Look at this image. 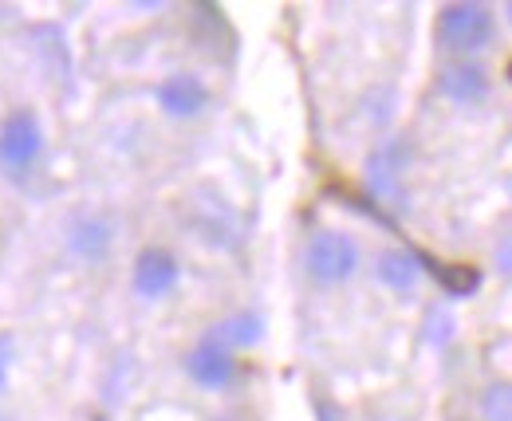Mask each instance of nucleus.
<instances>
[{"label": "nucleus", "instance_id": "obj_7", "mask_svg": "<svg viewBox=\"0 0 512 421\" xmlns=\"http://www.w3.org/2000/svg\"><path fill=\"white\" fill-rule=\"evenodd\" d=\"M154 99H158L162 115H170V119H197V115H205L213 95L197 71H174L154 87Z\"/></svg>", "mask_w": 512, "mask_h": 421}, {"label": "nucleus", "instance_id": "obj_10", "mask_svg": "<svg viewBox=\"0 0 512 421\" xmlns=\"http://www.w3.org/2000/svg\"><path fill=\"white\" fill-rule=\"evenodd\" d=\"M375 280L383 288H390V292H398V296H410L418 288V280H422L418 252H410V248H383L375 256Z\"/></svg>", "mask_w": 512, "mask_h": 421}, {"label": "nucleus", "instance_id": "obj_18", "mask_svg": "<svg viewBox=\"0 0 512 421\" xmlns=\"http://www.w3.org/2000/svg\"><path fill=\"white\" fill-rule=\"evenodd\" d=\"M505 79H509V87H512V60H509V67H505Z\"/></svg>", "mask_w": 512, "mask_h": 421}, {"label": "nucleus", "instance_id": "obj_16", "mask_svg": "<svg viewBox=\"0 0 512 421\" xmlns=\"http://www.w3.org/2000/svg\"><path fill=\"white\" fill-rule=\"evenodd\" d=\"M12 359H16V343H12V335H0V394H4V386H8Z\"/></svg>", "mask_w": 512, "mask_h": 421}, {"label": "nucleus", "instance_id": "obj_14", "mask_svg": "<svg viewBox=\"0 0 512 421\" xmlns=\"http://www.w3.org/2000/svg\"><path fill=\"white\" fill-rule=\"evenodd\" d=\"M422 327H426V343L430 347H438V351L449 347V339H453V315H449L446 307H430Z\"/></svg>", "mask_w": 512, "mask_h": 421}, {"label": "nucleus", "instance_id": "obj_6", "mask_svg": "<svg viewBox=\"0 0 512 421\" xmlns=\"http://www.w3.org/2000/svg\"><path fill=\"white\" fill-rule=\"evenodd\" d=\"M182 280V264L170 248H142L138 260H134V272H130V284H134V296L142 300H162L178 288Z\"/></svg>", "mask_w": 512, "mask_h": 421}, {"label": "nucleus", "instance_id": "obj_8", "mask_svg": "<svg viewBox=\"0 0 512 421\" xmlns=\"http://www.w3.org/2000/svg\"><path fill=\"white\" fill-rule=\"evenodd\" d=\"M186 374H190L193 386H201V390H225L237 378V355L217 347V343H209L201 335V343L186 355Z\"/></svg>", "mask_w": 512, "mask_h": 421}, {"label": "nucleus", "instance_id": "obj_12", "mask_svg": "<svg viewBox=\"0 0 512 421\" xmlns=\"http://www.w3.org/2000/svg\"><path fill=\"white\" fill-rule=\"evenodd\" d=\"M418 260H422V272H426V268L434 272L438 288L446 292L449 300H469V296H477L481 284H485V276H481L477 264H434V260H426V256H418Z\"/></svg>", "mask_w": 512, "mask_h": 421}, {"label": "nucleus", "instance_id": "obj_1", "mask_svg": "<svg viewBox=\"0 0 512 421\" xmlns=\"http://www.w3.org/2000/svg\"><path fill=\"white\" fill-rule=\"evenodd\" d=\"M434 40H438L442 52L457 56V60H473L477 52L493 48V40H497V12H493V4H481V0L446 4L438 12Z\"/></svg>", "mask_w": 512, "mask_h": 421}, {"label": "nucleus", "instance_id": "obj_11", "mask_svg": "<svg viewBox=\"0 0 512 421\" xmlns=\"http://www.w3.org/2000/svg\"><path fill=\"white\" fill-rule=\"evenodd\" d=\"M205 339L209 343H217V347H225V351H249L256 347L260 339H264V315H256V311H237V315H225V319H217L209 331H205Z\"/></svg>", "mask_w": 512, "mask_h": 421}, {"label": "nucleus", "instance_id": "obj_4", "mask_svg": "<svg viewBox=\"0 0 512 421\" xmlns=\"http://www.w3.org/2000/svg\"><path fill=\"white\" fill-rule=\"evenodd\" d=\"M40 154H44V126L36 111H12L0 122V170L28 174Z\"/></svg>", "mask_w": 512, "mask_h": 421}, {"label": "nucleus", "instance_id": "obj_15", "mask_svg": "<svg viewBox=\"0 0 512 421\" xmlns=\"http://www.w3.org/2000/svg\"><path fill=\"white\" fill-rule=\"evenodd\" d=\"M493 268L512 280V233H505V237L497 241V248H493Z\"/></svg>", "mask_w": 512, "mask_h": 421}, {"label": "nucleus", "instance_id": "obj_5", "mask_svg": "<svg viewBox=\"0 0 512 421\" xmlns=\"http://www.w3.org/2000/svg\"><path fill=\"white\" fill-rule=\"evenodd\" d=\"M438 95L453 107H481L493 95V75L477 60H453L438 71Z\"/></svg>", "mask_w": 512, "mask_h": 421}, {"label": "nucleus", "instance_id": "obj_3", "mask_svg": "<svg viewBox=\"0 0 512 421\" xmlns=\"http://www.w3.org/2000/svg\"><path fill=\"white\" fill-rule=\"evenodd\" d=\"M410 170V142L402 134H390L383 138L371 154H367V166H363V178L371 197L390 201V205H402V178Z\"/></svg>", "mask_w": 512, "mask_h": 421}, {"label": "nucleus", "instance_id": "obj_17", "mask_svg": "<svg viewBox=\"0 0 512 421\" xmlns=\"http://www.w3.org/2000/svg\"><path fill=\"white\" fill-rule=\"evenodd\" d=\"M505 20H509V28H512V0L505 4Z\"/></svg>", "mask_w": 512, "mask_h": 421}, {"label": "nucleus", "instance_id": "obj_13", "mask_svg": "<svg viewBox=\"0 0 512 421\" xmlns=\"http://www.w3.org/2000/svg\"><path fill=\"white\" fill-rule=\"evenodd\" d=\"M481 421H512V378H501V382H489L481 390Z\"/></svg>", "mask_w": 512, "mask_h": 421}, {"label": "nucleus", "instance_id": "obj_2", "mask_svg": "<svg viewBox=\"0 0 512 421\" xmlns=\"http://www.w3.org/2000/svg\"><path fill=\"white\" fill-rule=\"evenodd\" d=\"M359 264H363L359 241L343 229H320V233H312V241L304 248V272L320 288L347 284L359 272Z\"/></svg>", "mask_w": 512, "mask_h": 421}, {"label": "nucleus", "instance_id": "obj_9", "mask_svg": "<svg viewBox=\"0 0 512 421\" xmlns=\"http://www.w3.org/2000/svg\"><path fill=\"white\" fill-rule=\"evenodd\" d=\"M111 244H115V225H111L107 217L87 213V217L71 221V229H67V248H71V256H79V260H87V264H99V260L111 252Z\"/></svg>", "mask_w": 512, "mask_h": 421}, {"label": "nucleus", "instance_id": "obj_20", "mask_svg": "<svg viewBox=\"0 0 512 421\" xmlns=\"http://www.w3.org/2000/svg\"><path fill=\"white\" fill-rule=\"evenodd\" d=\"M379 421H402V418H379Z\"/></svg>", "mask_w": 512, "mask_h": 421}, {"label": "nucleus", "instance_id": "obj_19", "mask_svg": "<svg viewBox=\"0 0 512 421\" xmlns=\"http://www.w3.org/2000/svg\"><path fill=\"white\" fill-rule=\"evenodd\" d=\"M213 421H237V418H213Z\"/></svg>", "mask_w": 512, "mask_h": 421}]
</instances>
